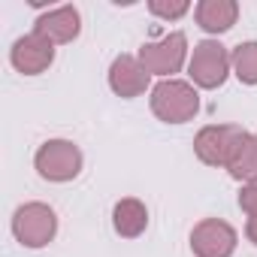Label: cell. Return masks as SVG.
I'll return each instance as SVG.
<instances>
[{"label":"cell","instance_id":"6da1fadb","mask_svg":"<svg viewBox=\"0 0 257 257\" xmlns=\"http://www.w3.org/2000/svg\"><path fill=\"white\" fill-rule=\"evenodd\" d=\"M152 112L167 124H185L200 112V97L188 82L164 79L152 91Z\"/></svg>","mask_w":257,"mask_h":257},{"label":"cell","instance_id":"7a4b0ae2","mask_svg":"<svg viewBox=\"0 0 257 257\" xmlns=\"http://www.w3.org/2000/svg\"><path fill=\"white\" fill-rule=\"evenodd\" d=\"M13 233L25 248H43L58 233V218L46 203H25L13 215Z\"/></svg>","mask_w":257,"mask_h":257},{"label":"cell","instance_id":"3957f363","mask_svg":"<svg viewBox=\"0 0 257 257\" xmlns=\"http://www.w3.org/2000/svg\"><path fill=\"white\" fill-rule=\"evenodd\" d=\"M34 164H37V173L43 179H49V182H70L82 170V152L70 140H49L46 146H40Z\"/></svg>","mask_w":257,"mask_h":257},{"label":"cell","instance_id":"277c9868","mask_svg":"<svg viewBox=\"0 0 257 257\" xmlns=\"http://www.w3.org/2000/svg\"><path fill=\"white\" fill-rule=\"evenodd\" d=\"M188 73L194 79V85L200 88H221L227 73H230V55L221 43L215 40H203L194 46V55H191V64H188Z\"/></svg>","mask_w":257,"mask_h":257},{"label":"cell","instance_id":"5b68a950","mask_svg":"<svg viewBox=\"0 0 257 257\" xmlns=\"http://www.w3.org/2000/svg\"><path fill=\"white\" fill-rule=\"evenodd\" d=\"M185 52H188V40H185V34L176 31V34H167L158 43H146L140 49V64L155 76H170V73L182 70Z\"/></svg>","mask_w":257,"mask_h":257},{"label":"cell","instance_id":"8992f818","mask_svg":"<svg viewBox=\"0 0 257 257\" xmlns=\"http://www.w3.org/2000/svg\"><path fill=\"white\" fill-rule=\"evenodd\" d=\"M191 248L197 257H230L236 251V230L221 218H206L191 230Z\"/></svg>","mask_w":257,"mask_h":257},{"label":"cell","instance_id":"52a82bcc","mask_svg":"<svg viewBox=\"0 0 257 257\" xmlns=\"http://www.w3.org/2000/svg\"><path fill=\"white\" fill-rule=\"evenodd\" d=\"M242 134V127L236 124H212V127H203V131L197 134L194 140V152L203 164L209 167H224L227 158H230V149L233 143L239 140Z\"/></svg>","mask_w":257,"mask_h":257},{"label":"cell","instance_id":"ba28073f","mask_svg":"<svg viewBox=\"0 0 257 257\" xmlns=\"http://www.w3.org/2000/svg\"><path fill=\"white\" fill-rule=\"evenodd\" d=\"M10 61L19 73L25 76H40L52 67L55 61V43H49L46 37L40 34H28L22 40H16L13 52H10Z\"/></svg>","mask_w":257,"mask_h":257},{"label":"cell","instance_id":"9c48e42d","mask_svg":"<svg viewBox=\"0 0 257 257\" xmlns=\"http://www.w3.org/2000/svg\"><path fill=\"white\" fill-rule=\"evenodd\" d=\"M149 70L140 64V58L134 55H118L109 67V88L124 97V100H131V97H140L146 88H149Z\"/></svg>","mask_w":257,"mask_h":257},{"label":"cell","instance_id":"30bf717a","mask_svg":"<svg viewBox=\"0 0 257 257\" xmlns=\"http://www.w3.org/2000/svg\"><path fill=\"white\" fill-rule=\"evenodd\" d=\"M82 31V16L76 7H58L46 16L37 19V28L34 34L46 37L49 43H73Z\"/></svg>","mask_w":257,"mask_h":257},{"label":"cell","instance_id":"8fae6325","mask_svg":"<svg viewBox=\"0 0 257 257\" xmlns=\"http://www.w3.org/2000/svg\"><path fill=\"white\" fill-rule=\"evenodd\" d=\"M194 16L206 34H224L236 25L239 7H236V0H200Z\"/></svg>","mask_w":257,"mask_h":257},{"label":"cell","instance_id":"7c38bea8","mask_svg":"<svg viewBox=\"0 0 257 257\" xmlns=\"http://www.w3.org/2000/svg\"><path fill=\"white\" fill-rule=\"evenodd\" d=\"M112 227H115V233L124 236V239L143 236L146 227H149V209H146V203H140V200H134V197L118 200L115 209H112Z\"/></svg>","mask_w":257,"mask_h":257},{"label":"cell","instance_id":"4fadbf2b","mask_svg":"<svg viewBox=\"0 0 257 257\" xmlns=\"http://www.w3.org/2000/svg\"><path fill=\"white\" fill-rule=\"evenodd\" d=\"M227 173L233 176V179H245V182H251V179H257V137L254 134H248V131H242L239 134V140L233 143V149H230V158H227Z\"/></svg>","mask_w":257,"mask_h":257},{"label":"cell","instance_id":"5bb4252c","mask_svg":"<svg viewBox=\"0 0 257 257\" xmlns=\"http://www.w3.org/2000/svg\"><path fill=\"white\" fill-rule=\"evenodd\" d=\"M230 64H233L239 82L257 85V43H242V46H236Z\"/></svg>","mask_w":257,"mask_h":257},{"label":"cell","instance_id":"9a60e30c","mask_svg":"<svg viewBox=\"0 0 257 257\" xmlns=\"http://www.w3.org/2000/svg\"><path fill=\"white\" fill-rule=\"evenodd\" d=\"M149 10L158 19H182L191 7H188V0H152Z\"/></svg>","mask_w":257,"mask_h":257},{"label":"cell","instance_id":"2e32d148","mask_svg":"<svg viewBox=\"0 0 257 257\" xmlns=\"http://www.w3.org/2000/svg\"><path fill=\"white\" fill-rule=\"evenodd\" d=\"M239 209H242L248 218L257 215V179H251V182L242 185V191H239Z\"/></svg>","mask_w":257,"mask_h":257},{"label":"cell","instance_id":"e0dca14e","mask_svg":"<svg viewBox=\"0 0 257 257\" xmlns=\"http://www.w3.org/2000/svg\"><path fill=\"white\" fill-rule=\"evenodd\" d=\"M245 236L257 245V215H251V218H248V224H245Z\"/></svg>","mask_w":257,"mask_h":257}]
</instances>
